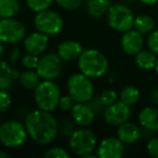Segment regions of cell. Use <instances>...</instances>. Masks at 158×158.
<instances>
[{"label":"cell","instance_id":"cell-5","mask_svg":"<svg viewBox=\"0 0 158 158\" xmlns=\"http://www.w3.org/2000/svg\"><path fill=\"white\" fill-rule=\"evenodd\" d=\"M68 94L79 103H87L94 95V87L91 78L82 73L74 74L69 77L67 81Z\"/></svg>","mask_w":158,"mask_h":158},{"label":"cell","instance_id":"cell-39","mask_svg":"<svg viewBox=\"0 0 158 158\" xmlns=\"http://www.w3.org/2000/svg\"><path fill=\"white\" fill-rule=\"evenodd\" d=\"M153 133H154L153 131H151V130H148V129H145V128H142V129H141V136L147 139V140L153 138Z\"/></svg>","mask_w":158,"mask_h":158},{"label":"cell","instance_id":"cell-37","mask_svg":"<svg viewBox=\"0 0 158 158\" xmlns=\"http://www.w3.org/2000/svg\"><path fill=\"white\" fill-rule=\"evenodd\" d=\"M21 56V51L18 47H14L11 51H10V54H9V63L11 64L12 66L15 65V63L18 62V60L20 59Z\"/></svg>","mask_w":158,"mask_h":158},{"label":"cell","instance_id":"cell-44","mask_svg":"<svg viewBox=\"0 0 158 158\" xmlns=\"http://www.w3.org/2000/svg\"><path fill=\"white\" fill-rule=\"evenodd\" d=\"M154 69H155V72H156V75L158 76V57H157V62H156V65H155V68H154Z\"/></svg>","mask_w":158,"mask_h":158},{"label":"cell","instance_id":"cell-11","mask_svg":"<svg viewBox=\"0 0 158 158\" xmlns=\"http://www.w3.org/2000/svg\"><path fill=\"white\" fill-rule=\"evenodd\" d=\"M130 117H131V108L121 101H116L114 104L105 107L103 113L105 123L112 127H119L123 123L129 121Z\"/></svg>","mask_w":158,"mask_h":158},{"label":"cell","instance_id":"cell-27","mask_svg":"<svg viewBox=\"0 0 158 158\" xmlns=\"http://www.w3.org/2000/svg\"><path fill=\"white\" fill-rule=\"evenodd\" d=\"M76 125L77 123L72 119H64L59 123V133L65 138H69L76 130Z\"/></svg>","mask_w":158,"mask_h":158},{"label":"cell","instance_id":"cell-29","mask_svg":"<svg viewBox=\"0 0 158 158\" xmlns=\"http://www.w3.org/2000/svg\"><path fill=\"white\" fill-rule=\"evenodd\" d=\"M100 99H101L102 103L104 104V106L107 107V106L112 105V104H114L117 101L118 94L116 93V91L110 89V90H105L104 92H102L100 94Z\"/></svg>","mask_w":158,"mask_h":158},{"label":"cell","instance_id":"cell-41","mask_svg":"<svg viewBox=\"0 0 158 158\" xmlns=\"http://www.w3.org/2000/svg\"><path fill=\"white\" fill-rule=\"evenodd\" d=\"M6 53V49H5V46H3V42L0 41V59L5 55Z\"/></svg>","mask_w":158,"mask_h":158},{"label":"cell","instance_id":"cell-38","mask_svg":"<svg viewBox=\"0 0 158 158\" xmlns=\"http://www.w3.org/2000/svg\"><path fill=\"white\" fill-rule=\"evenodd\" d=\"M149 100H151V102L154 104V105H158V90L157 89H154V90L151 92Z\"/></svg>","mask_w":158,"mask_h":158},{"label":"cell","instance_id":"cell-14","mask_svg":"<svg viewBox=\"0 0 158 158\" xmlns=\"http://www.w3.org/2000/svg\"><path fill=\"white\" fill-rule=\"evenodd\" d=\"M48 44L49 36L38 31L24 38V48L26 52L34 55H38V56L46 51Z\"/></svg>","mask_w":158,"mask_h":158},{"label":"cell","instance_id":"cell-18","mask_svg":"<svg viewBox=\"0 0 158 158\" xmlns=\"http://www.w3.org/2000/svg\"><path fill=\"white\" fill-rule=\"evenodd\" d=\"M139 123L142 128L153 132L158 131V108L155 106H146L139 113Z\"/></svg>","mask_w":158,"mask_h":158},{"label":"cell","instance_id":"cell-45","mask_svg":"<svg viewBox=\"0 0 158 158\" xmlns=\"http://www.w3.org/2000/svg\"><path fill=\"white\" fill-rule=\"evenodd\" d=\"M125 1H127V2H135L136 0H125Z\"/></svg>","mask_w":158,"mask_h":158},{"label":"cell","instance_id":"cell-6","mask_svg":"<svg viewBox=\"0 0 158 158\" xmlns=\"http://www.w3.org/2000/svg\"><path fill=\"white\" fill-rule=\"evenodd\" d=\"M134 19L135 16L132 10L121 3L112 5L107 12L108 25L118 33H125L133 28Z\"/></svg>","mask_w":158,"mask_h":158},{"label":"cell","instance_id":"cell-23","mask_svg":"<svg viewBox=\"0 0 158 158\" xmlns=\"http://www.w3.org/2000/svg\"><path fill=\"white\" fill-rule=\"evenodd\" d=\"M133 28L142 35H148L155 29V20L151 15L141 14L134 19Z\"/></svg>","mask_w":158,"mask_h":158},{"label":"cell","instance_id":"cell-43","mask_svg":"<svg viewBox=\"0 0 158 158\" xmlns=\"http://www.w3.org/2000/svg\"><path fill=\"white\" fill-rule=\"evenodd\" d=\"M9 157V154L8 153H5V152L0 151V158H8Z\"/></svg>","mask_w":158,"mask_h":158},{"label":"cell","instance_id":"cell-26","mask_svg":"<svg viewBox=\"0 0 158 158\" xmlns=\"http://www.w3.org/2000/svg\"><path fill=\"white\" fill-rule=\"evenodd\" d=\"M53 0H26V5L31 11L38 13V12L48 10L52 5Z\"/></svg>","mask_w":158,"mask_h":158},{"label":"cell","instance_id":"cell-24","mask_svg":"<svg viewBox=\"0 0 158 158\" xmlns=\"http://www.w3.org/2000/svg\"><path fill=\"white\" fill-rule=\"evenodd\" d=\"M20 9L19 0H0V20L14 18Z\"/></svg>","mask_w":158,"mask_h":158},{"label":"cell","instance_id":"cell-4","mask_svg":"<svg viewBox=\"0 0 158 158\" xmlns=\"http://www.w3.org/2000/svg\"><path fill=\"white\" fill-rule=\"evenodd\" d=\"M28 132L24 123L8 120L0 125V143L9 148H16L27 142Z\"/></svg>","mask_w":158,"mask_h":158},{"label":"cell","instance_id":"cell-17","mask_svg":"<svg viewBox=\"0 0 158 158\" xmlns=\"http://www.w3.org/2000/svg\"><path fill=\"white\" fill-rule=\"evenodd\" d=\"M19 70L13 68L9 63L0 60V90L10 91L14 80L19 79Z\"/></svg>","mask_w":158,"mask_h":158},{"label":"cell","instance_id":"cell-15","mask_svg":"<svg viewBox=\"0 0 158 158\" xmlns=\"http://www.w3.org/2000/svg\"><path fill=\"white\" fill-rule=\"evenodd\" d=\"M72 118L80 127H88L94 121L95 113L88 103L76 102L72 108Z\"/></svg>","mask_w":158,"mask_h":158},{"label":"cell","instance_id":"cell-16","mask_svg":"<svg viewBox=\"0 0 158 158\" xmlns=\"http://www.w3.org/2000/svg\"><path fill=\"white\" fill-rule=\"evenodd\" d=\"M84 51V48L76 40H64L57 47V55L62 59V61L73 62L78 60L80 54Z\"/></svg>","mask_w":158,"mask_h":158},{"label":"cell","instance_id":"cell-32","mask_svg":"<svg viewBox=\"0 0 158 158\" xmlns=\"http://www.w3.org/2000/svg\"><path fill=\"white\" fill-rule=\"evenodd\" d=\"M88 105L92 108V110L95 113V115H101L105 110V106L102 103L101 99H100V95H93L92 99L89 102H87Z\"/></svg>","mask_w":158,"mask_h":158},{"label":"cell","instance_id":"cell-30","mask_svg":"<svg viewBox=\"0 0 158 158\" xmlns=\"http://www.w3.org/2000/svg\"><path fill=\"white\" fill-rule=\"evenodd\" d=\"M38 62H39V56L31 53H27L22 57V65L26 69H36L38 66Z\"/></svg>","mask_w":158,"mask_h":158},{"label":"cell","instance_id":"cell-20","mask_svg":"<svg viewBox=\"0 0 158 158\" xmlns=\"http://www.w3.org/2000/svg\"><path fill=\"white\" fill-rule=\"evenodd\" d=\"M112 6V0H87V12L92 18H102Z\"/></svg>","mask_w":158,"mask_h":158},{"label":"cell","instance_id":"cell-25","mask_svg":"<svg viewBox=\"0 0 158 158\" xmlns=\"http://www.w3.org/2000/svg\"><path fill=\"white\" fill-rule=\"evenodd\" d=\"M119 99L123 103L127 104L131 107L138 103L139 99H140V91L133 86L125 87L119 94Z\"/></svg>","mask_w":158,"mask_h":158},{"label":"cell","instance_id":"cell-12","mask_svg":"<svg viewBox=\"0 0 158 158\" xmlns=\"http://www.w3.org/2000/svg\"><path fill=\"white\" fill-rule=\"evenodd\" d=\"M97 154L99 158H120L125 154V144L118 138L108 136L101 141Z\"/></svg>","mask_w":158,"mask_h":158},{"label":"cell","instance_id":"cell-9","mask_svg":"<svg viewBox=\"0 0 158 158\" xmlns=\"http://www.w3.org/2000/svg\"><path fill=\"white\" fill-rule=\"evenodd\" d=\"M62 62L57 53H47L39 57L36 70L44 80H55L62 73Z\"/></svg>","mask_w":158,"mask_h":158},{"label":"cell","instance_id":"cell-22","mask_svg":"<svg viewBox=\"0 0 158 158\" xmlns=\"http://www.w3.org/2000/svg\"><path fill=\"white\" fill-rule=\"evenodd\" d=\"M40 76L36 69H26L22 72L19 76V81L21 86L26 90H35L40 84Z\"/></svg>","mask_w":158,"mask_h":158},{"label":"cell","instance_id":"cell-34","mask_svg":"<svg viewBox=\"0 0 158 158\" xmlns=\"http://www.w3.org/2000/svg\"><path fill=\"white\" fill-rule=\"evenodd\" d=\"M61 8L65 10H76L81 6L84 0H54Z\"/></svg>","mask_w":158,"mask_h":158},{"label":"cell","instance_id":"cell-7","mask_svg":"<svg viewBox=\"0 0 158 158\" xmlns=\"http://www.w3.org/2000/svg\"><path fill=\"white\" fill-rule=\"evenodd\" d=\"M69 148L75 155L81 157L89 153H93L98 145V139L94 132L86 129V127L81 129H76L75 132L69 136Z\"/></svg>","mask_w":158,"mask_h":158},{"label":"cell","instance_id":"cell-3","mask_svg":"<svg viewBox=\"0 0 158 158\" xmlns=\"http://www.w3.org/2000/svg\"><path fill=\"white\" fill-rule=\"evenodd\" d=\"M61 91L53 80H42L34 90V100L40 110L53 112L59 107Z\"/></svg>","mask_w":158,"mask_h":158},{"label":"cell","instance_id":"cell-1","mask_svg":"<svg viewBox=\"0 0 158 158\" xmlns=\"http://www.w3.org/2000/svg\"><path fill=\"white\" fill-rule=\"evenodd\" d=\"M24 125L28 135L37 144L49 145L59 134V123L51 112L44 110H33L25 117Z\"/></svg>","mask_w":158,"mask_h":158},{"label":"cell","instance_id":"cell-19","mask_svg":"<svg viewBox=\"0 0 158 158\" xmlns=\"http://www.w3.org/2000/svg\"><path fill=\"white\" fill-rule=\"evenodd\" d=\"M117 138L123 143V144H133L138 142L141 138V129L133 123H123L118 127L117 130Z\"/></svg>","mask_w":158,"mask_h":158},{"label":"cell","instance_id":"cell-10","mask_svg":"<svg viewBox=\"0 0 158 158\" xmlns=\"http://www.w3.org/2000/svg\"><path fill=\"white\" fill-rule=\"evenodd\" d=\"M26 37V27L22 22L11 19L0 20V41L16 44Z\"/></svg>","mask_w":158,"mask_h":158},{"label":"cell","instance_id":"cell-40","mask_svg":"<svg viewBox=\"0 0 158 158\" xmlns=\"http://www.w3.org/2000/svg\"><path fill=\"white\" fill-rule=\"evenodd\" d=\"M140 1L147 6H154L156 3H158V0H140Z\"/></svg>","mask_w":158,"mask_h":158},{"label":"cell","instance_id":"cell-8","mask_svg":"<svg viewBox=\"0 0 158 158\" xmlns=\"http://www.w3.org/2000/svg\"><path fill=\"white\" fill-rule=\"evenodd\" d=\"M34 25L38 31L47 36H55L62 31L64 21L57 12L48 9L38 12L34 19Z\"/></svg>","mask_w":158,"mask_h":158},{"label":"cell","instance_id":"cell-36","mask_svg":"<svg viewBox=\"0 0 158 158\" xmlns=\"http://www.w3.org/2000/svg\"><path fill=\"white\" fill-rule=\"evenodd\" d=\"M147 153L154 158H158V139L152 138L148 140L146 144Z\"/></svg>","mask_w":158,"mask_h":158},{"label":"cell","instance_id":"cell-2","mask_svg":"<svg viewBox=\"0 0 158 158\" xmlns=\"http://www.w3.org/2000/svg\"><path fill=\"white\" fill-rule=\"evenodd\" d=\"M108 60L102 52L95 49L84 50L78 57V67L80 73L89 78H100L108 70Z\"/></svg>","mask_w":158,"mask_h":158},{"label":"cell","instance_id":"cell-42","mask_svg":"<svg viewBox=\"0 0 158 158\" xmlns=\"http://www.w3.org/2000/svg\"><path fill=\"white\" fill-rule=\"evenodd\" d=\"M97 157H98V154L89 153V154H86V155L81 156L80 158H97Z\"/></svg>","mask_w":158,"mask_h":158},{"label":"cell","instance_id":"cell-13","mask_svg":"<svg viewBox=\"0 0 158 158\" xmlns=\"http://www.w3.org/2000/svg\"><path fill=\"white\" fill-rule=\"evenodd\" d=\"M120 44L126 54L135 55L143 48V44H144L143 35L135 29H130L128 31H125L121 37Z\"/></svg>","mask_w":158,"mask_h":158},{"label":"cell","instance_id":"cell-31","mask_svg":"<svg viewBox=\"0 0 158 158\" xmlns=\"http://www.w3.org/2000/svg\"><path fill=\"white\" fill-rule=\"evenodd\" d=\"M147 48L149 51H152L153 53H155L158 56V31L154 29L151 34H148V37L146 40Z\"/></svg>","mask_w":158,"mask_h":158},{"label":"cell","instance_id":"cell-33","mask_svg":"<svg viewBox=\"0 0 158 158\" xmlns=\"http://www.w3.org/2000/svg\"><path fill=\"white\" fill-rule=\"evenodd\" d=\"M12 104L11 97L9 94V91L0 90V114L7 112Z\"/></svg>","mask_w":158,"mask_h":158},{"label":"cell","instance_id":"cell-21","mask_svg":"<svg viewBox=\"0 0 158 158\" xmlns=\"http://www.w3.org/2000/svg\"><path fill=\"white\" fill-rule=\"evenodd\" d=\"M157 55L149 50H141L134 55V62L136 66L141 69L149 70L154 69L157 62Z\"/></svg>","mask_w":158,"mask_h":158},{"label":"cell","instance_id":"cell-28","mask_svg":"<svg viewBox=\"0 0 158 158\" xmlns=\"http://www.w3.org/2000/svg\"><path fill=\"white\" fill-rule=\"evenodd\" d=\"M44 156L46 158H69V153L63 147L54 146L49 148Z\"/></svg>","mask_w":158,"mask_h":158},{"label":"cell","instance_id":"cell-35","mask_svg":"<svg viewBox=\"0 0 158 158\" xmlns=\"http://www.w3.org/2000/svg\"><path fill=\"white\" fill-rule=\"evenodd\" d=\"M75 103H76L75 100L73 99L69 94L63 95V97H61V99H60L59 107H60V110H62L63 112H68V110H72Z\"/></svg>","mask_w":158,"mask_h":158}]
</instances>
